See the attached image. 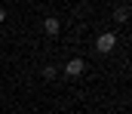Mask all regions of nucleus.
I'll use <instances>...</instances> for the list:
<instances>
[{"instance_id":"nucleus-1","label":"nucleus","mask_w":132,"mask_h":114,"mask_svg":"<svg viewBox=\"0 0 132 114\" xmlns=\"http://www.w3.org/2000/svg\"><path fill=\"white\" fill-rule=\"evenodd\" d=\"M114 46H117V34H114V31L98 34V40H95V49H98V52H111Z\"/></svg>"},{"instance_id":"nucleus-2","label":"nucleus","mask_w":132,"mask_h":114,"mask_svg":"<svg viewBox=\"0 0 132 114\" xmlns=\"http://www.w3.org/2000/svg\"><path fill=\"white\" fill-rule=\"evenodd\" d=\"M83 68H86L83 59H68V62H65V74H68V77H80V74H83Z\"/></svg>"},{"instance_id":"nucleus-3","label":"nucleus","mask_w":132,"mask_h":114,"mask_svg":"<svg viewBox=\"0 0 132 114\" xmlns=\"http://www.w3.org/2000/svg\"><path fill=\"white\" fill-rule=\"evenodd\" d=\"M59 31H62V22H59V19H46V22H43V34H49V37H55Z\"/></svg>"},{"instance_id":"nucleus-4","label":"nucleus","mask_w":132,"mask_h":114,"mask_svg":"<svg viewBox=\"0 0 132 114\" xmlns=\"http://www.w3.org/2000/svg\"><path fill=\"white\" fill-rule=\"evenodd\" d=\"M43 77H46V80H52V77H55V68H52V65H46V68H43Z\"/></svg>"},{"instance_id":"nucleus-5","label":"nucleus","mask_w":132,"mask_h":114,"mask_svg":"<svg viewBox=\"0 0 132 114\" xmlns=\"http://www.w3.org/2000/svg\"><path fill=\"white\" fill-rule=\"evenodd\" d=\"M3 19H6V12H3V6H0V22H3Z\"/></svg>"}]
</instances>
